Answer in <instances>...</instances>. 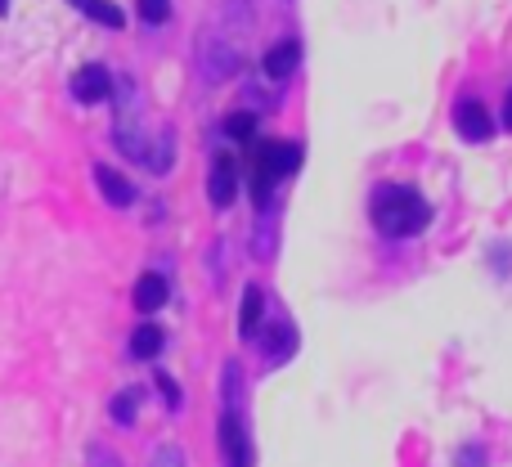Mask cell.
<instances>
[{"mask_svg":"<svg viewBox=\"0 0 512 467\" xmlns=\"http://www.w3.org/2000/svg\"><path fill=\"white\" fill-rule=\"evenodd\" d=\"M158 387H162V396H167V405H171V409H180V387L167 378V373H158Z\"/></svg>","mask_w":512,"mask_h":467,"instance_id":"obj_22","label":"cell"},{"mask_svg":"<svg viewBox=\"0 0 512 467\" xmlns=\"http://www.w3.org/2000/svg\"><path fill=\"white\" fill-rule=\"evenodd\" d=\"M72 95H77L81 104H104V99L113 95V77H108V68H99V63L81 68L77 77H72Z\"/></svg>","mask_w":512,"mask_h":467,"instance_id":"obj_7","label":"cell"},{"mask_svg":"<svg viewBox=\"0 0 512 467\" xmlns=\"http://www.w3.org/2000/svg\"><path fill=\"white\" fill-rule=\"evenodd\" d=\"M131 297H135V310H140V315H153V310L167 306L171 288H167V279H162V274H140V283H135Z\"/></svg>","mask_w":512,"mask_h":467,"instance_id":"obj_10","label":"cell"},{"mask_svg":"<svg viewBox=\"0 0 512 467\" xmlns=\"http://www.w3.org/2000/svg\"><path fill=\"white\" fill-rule=\"evenodd\" d=\"M225 135H230V140H239V144L256 140V117L248 113V108H239V113H230V117H225Z\"/></svg>","mask_w":512,"mask_h":467,"instance_id":"obj_17","label":"cell"},{"mask_svg":"<svg viewBox=\"0 0 512 467\" xmlns=\"http://www.w3.org/2000/svg\"><path fill=\"white\" fill-rule=\"evenodd\" d=\"M72 5H77L86 18H95V23H104V27H122V23H126V14L113 5V0H72Z\"/></svg>","mask_w":512,"mask_h":467,"instance_id":"obj_14","label":"cell"},{"mask_svg":"<svg viewBox=\"0 0 512 467\" xmlns=\"http://www.w3.org/2000/svg\"><path fill=\"white\" fill-rule=\"evenodd\" d=\"M504 126L512 131V90H508V99H504Z\"/></svg>","mask_w":512,"mask_h":467,"instance_id":"obj_23","label":"cell"},{"mask_svg":"<svg viewBox=\"0 0 512 467\" xmlns=\"http://www.w3.org/2000/svg\"><path fill=\"white\" fill-rule=\"evenodd\" d=\"M149 467H185V454L176 450V445H162L158 454H153V463Z\"/></svg>","mask_w":512,"mask_h":467,"instance_id":"obj_20","label":"cell"},{"mask_svg":"<svg viewBox=\"0 0 512 467\" xmlns=\"http://www.w3.org/2000/svg\"><path fill=\"white\" fill-rule=\"evenodd\" d=\"M454 126H459V135L468 144L495 140V117H490L486 104H477V99H459V108H454Z\"/></svg>","mask_w":512,"mask_h":467,"instance_id":"obj_2","label":"cell"},{"mask_svg":"<svg viewBox=\"0 0 512 467\" xmlns=\"http://www.w3.org/2000/svg\"><path fill=\"white\" fill-rule=\"evenodd\" d=\"M144 162H149L153 171H171V162H176V140H171V131L167 135H158V140H153V149H144Z\"/></svg>","mask_w":512,"mask_h":467,"instance_id":"obj_15","label":"cell"},{"mask_svg":"<svg viewBox=\"0 0 512 467\" xmlns=\"http://www.w3.org/2000/svg\"><path fill=\"white\" fill-rule=\"evenodd\" d=\"M108 414H113L117 427H131L135 414H140V391H122V396H113V405H108Z\"/></svg>","mask_w":512,"mask_h":467,"instance_id":"obj_16","label":"cell"},{"mask_svg":"<svg viewBox=\"0 0 512 467\" xmlns=\"http://www.w3.org/2000/svg\"><path fill=\"white\" fill-rule=\"evenodd\" d=\"M95 185H99V194H104L113 207H131V203H135V185L122 176V171L95 167Z\"/></svg>","mask_w":512,"mask_h":467,"instance_id":"obj_11","label":"cell"},{"mask_svg":"<svg viewBox=\"0 0 512 467\" xmlns=\"http://www.w3.org/2000/svg\"><path fill=\"white\" fill-rule=\"evenodd\" d=\"M427 221H432V207H427V198L414 194V189H382V194L373 198V225L391 238L423 234Z\"/></svg>","mask_w":512,"mask_h":467,"instance_id":"obj_1","label":"cell"},{"mask_svg":"<svg viewBox=\"0 0 512 467\" xmlns=\"http://www.w3.org/2000/svg\"><path fill=\"white\" fill-rule=\"evenodd\" d=\"M261 319H265V297L256 283H248V288H243V306H239V333L256 337L261 333Z\"/></svg>","mask_w":512,"mask_h":467,"instance_id":"obj_12","label":"cell"},{"mask_svg":"<svg viewBox=\"0 0 512 467\" xmlns=\"http://www.w3.org/2000/svg\"><path fill=\"white\" fill-rule=\"evenodd\" d=\"M131 355L135 360H153V355H162V328L158 324H140L131 333Z\"/></svg>","mask_w":512,"mask_h":467,"instance_id":"obj_13","label":"cell"},{"mask_svg":"<svg viewBox=\"0 0 512 467\" xmlns=\"http://www.w3.org/2000/svg\"><path fill=\"white\" fill-rule=\"evenodd\" d=\"M239 68V50H234V45H221L212 36V41H203V50H198V72H203V81H225L230 77V72Z\"/></svg>","mask_w":512,"mask_h":467,"instance_id":"obj_3","label":"cell"},{"mask_svg":"<svg viewBox=\"0 0 512 467\" xmlns=\"http://www.w3.org/2000/svg\"><path fill=\"white\" fill-rule=\"evenodd\" d=\"M221 450L230 467H252V450H248V432H243V418L239 414H225L221 418Z\"/></svg>","mask_w":512,"mask_h":467,"instance_id":"obj_6","label":"cell"},{"mask_svg":"<svg viewBox=\"0 0 512 467\" xmlns=\"http://www.w3.org/2000/svg\"><path fill=\"white\" fill-rule=\"evenodd\" d=\"M297 63H301V45L297 41H279V45H270V50H265L261 68H265V77L288 81L292 72H297Z\"/></svg>","mask_w":512,"mask_h":467,"instance_id":"obj_8","label":"cell"},{"mask_svg":"<svg viewBox=\"0 0 512 467\" xmlns=\"http://www.w3.org/2000/svg\"><path fill=\"white\" fill-rule=\"evenodd\" d=\"M5 9H9V0H0V14H5Z\"/></svg>","mask_w":512,"mask_h":467,"instance_id":"obj_24","label":"cell"},{"mask_svg":"<svg viewBox=\"0 0 512 467\" xmlns=\"http://www.w3.org/2000/svg\"><path fill=\"white\" fill-rule=\"evenodd\" d=\"M234 194H239V167H234L230 153H216L212 176H207V198H212L216 207H230Z\"/></svg>","mask_w":512,"mask_h":467,"instance_id":"obj_5","label":"cell"},{"mask_svg":"<svg viewBox=\"0 0 512 467\" xmlns=\"http://www.w3.org/2000/svg\"><path fill=\"white\" fill-rule=\"evenodd\" d=\"M297 167H301V149H297V144H270V149L261 153V189H256V194L265 198V185L292 176Z\"/></svg>","mask_w":512,"mask_h":467,"instance_id":"obj_4","label":"cell"},{"mask_svg":"<svg viewBox=\"0 0 512 467\" xmlns=\"http://www.w3.org/2000/svg\"><path fill=\"white\" fill-rule=\"evenodd\" d=\"M486 445H463L459 454H454V467H486Z\"/></svg>","mask_w":512,"mask_h":467,"instance_id":"obj_19","label":"cell"},{"mask_svg":"<svg viewBox=\"0 0 512 467\" xmlns=\"http://www.w3.org/2000/svg\"><path fill=\"white\" fill-rule=\"evenodd\" d=\"M292 351H297V328L288 319H274L270 337H265V364H288Z\"/></svg>","mask_w":512,"mask_h":467,"instance_id":"obj_9","label":"cell"},{"mask_svg":"<svg viewBox=\"0 0 512 467\" xmlns=\"http://www.w3.org/2000/svg\"><path fill=\"white\" fill-rule=\"evenodd\" d=\"M140 18H144V23H153V27L167 23V18H171V0H140Z\"/></svg>","mask_w":512,"mask_h":467,"instance_id":"obj_18","label":"cell"},{"mask_svg":"<svg viewBox=\"0 0 512 467\" xmlns=\"http://www.w3.org/2000/svg\"><path fill=\"white\" fill-rule=\"evenodd\" d=\"M90 467H122V463H117L113 450H104V445H90Z\"/></svg>","mask_w":512,"mask_h":467,"instance_id":"obj_21","label":"cell"}]
</instances>
